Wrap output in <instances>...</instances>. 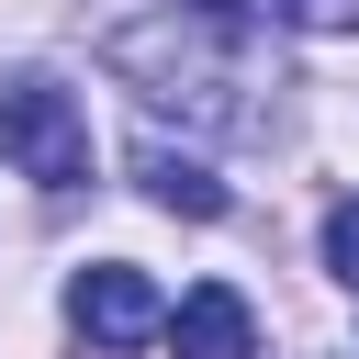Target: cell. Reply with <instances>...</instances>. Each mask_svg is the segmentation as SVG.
Returning <instances> with one entry per match:
<instances>
[{
  "label": "cell",
  "mask_w": 359,
  "mask_h": 359,
  "mask_svg": "<svg viewBox=\"0 0 359 359\" xmlns=\"http://www.w3.org/2000/svg\"><path fill=\"white\" fill-rule=\"evenodd\" d=\"M67 325H79L90 348H146V337H168V303H157V280H146V269L101 258V269H79V280H67Z\"/></svg>",
  "instance_id": "obj_3"
},
{
  "label": "cell",
  "mask_w": 359,
  "mask_h": 359,
  "mask_svg": "<svg viewBox=\"0 0 359 359\" xmlns=\"http://www.w3.org/2000/svg\"><path fill=\"white\" fill-rule=\"evenodd\" d=\"M168 348H180V359H258V314H247V292H236V280H202V292L168 314Z\"/></svg>",
  "instance_id": "obj_4"
},
{
  "label": "cell",
  "mask_w": 359,
  "mask_h": 359,
  "mask_svg": "<svg viewBox=\"0 0 359 359\" xmlns=\"http://www.w3.org/2000/svg\"><path fill=\"white\" fill-rule=\"evenodd\" d=\"M101 56H112V79H135L157 112H191V123H213V135H258V123H269V112L247 101L258 67H247L236 22H213V11H191V0H168L157 22L101 34Z\"/></svg>",
  "instance_id": "obj_1"
},
{
  "label": "cell",
  "mask_w": 359,
  "mask_h": 359,
  "mask_svg": "<svg viewBox=\"0 0 359 359\" xmlns=\"http://www.w3.org/2000/svg\"><path fill=\"white\" fill-rule=\"evenodd\" d=\"M191 11H213V22H269L280 0H191Z\"/></svg>",
  "instance_id": "obj_8"
},
{
  "label": "cell",
  "mask_w": 359,
  "mask_h": 359,
  "mask_svg": "<svg viewBox=\"0 0 359 359\" xmlns=\"http://www.w3.org/2000/svg\"><path fill=\"white\" fill-rule=\"evenodd\" d=\"M280 22H303V34H359V0H280Z\"/></svg>",
  "instance_id": "obj_7"
},
{
  "label": "cell",
  "mask_w": 359,
  "mask_h": 359,
  "mask_svg": "<svg viewBox=\"0 0 359 359\" xmlns=\"http://www.w3.org/2000/svg\"><path fill=\"white\" fill-rule=\"evenodd\" d=\"M135 180H146V202H157V213H191V224H213V213H224V180H213L202 157L157 146V135L135 146Z\"/></svg>",
  "instance_id": "obj_5"
},
{
  "label": "cell",
  "mask_w": 359,
  "mask_h": 359,
  "mask_svg": "<svg viewBox=\"0 0 359 359\" xmlns=\"http://www.w3.org/2000/svg\"><path fill=\"white\" fill-rule=\"evenodd\" d=\"M325 269L359 292V202H337V213H325Z\"/></svg>",
  "instance_id": "obj_6"
},
{
  "label": "cell",
  "mask_w": 359,
  "mask_h": 359,
  "mask_svg": "<svg viewBox=\"0 0 359 359\" xmlns=\"http://www.w3.org/2000/svg\"><path fill=\"white\" fill-rule=\"evenodd\" d=\"M0 157L22 168V180H45V191H79L90 180V123H79V101L56 90V79H0Z\"/></svg>",
  "instance_id": "obj_2"
}]
</instances>
